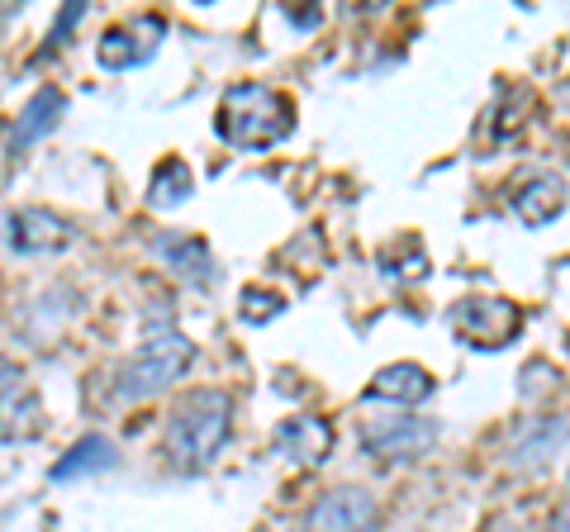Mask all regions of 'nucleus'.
<instances>
[{
    "label": "nucleus",
    "mask_w": 570,
    "mask_h": 532,
    "mask_svg": "<svg viewBox=\"0 0 570 532\" xmlns=\"http://www.w3.org/2000/svg\"><path fill=\"white\" fill-rule=\"evenodd\" d=\"M276 452L299 466H318L333 452V428L324 418H285L276 428Z\"/></svg>",
    "instance_id": "13"
},
{
    "label": "nucleus",
    "mask_w": 570,
    "mask_h": 532,
    "mask_svg": "<svg viewBox=\"0 0 570 532\" xmlns=\"http://www.w3.org/2000/svg\"><path fill=\"white\" fill-rule=\"evenodd\" d=\"M214 129L228 148L238 152H266L291 138L295 129V100L276 91V86L262 81H234L219 96V115H214Z\"/></svg>",
    "instance_id": "1"
},
{
    "label": "nucleus",
    "mask_w": 570,
    "mask_h": 532,
    "mask_svg": "<svg viewBox=\"0 0 570 532\" xmlns=\"http://www.w3.org/2000/svg\"><path fill=\"white\" fill-rule=\"evenodd\" d=\"M67 243H71V224L58 219L43 205H29V209H14V215H10V247H14V253H24V257L62 253Z\"/></svg>",
    "instance_id": "9"
},
{
    "label": "nucleus",
    "mask_w": 570,
    "mask_h": 532,
    "mask_svg": "<svg viewBox=\"0 0 570 532\" xmlns=\"http://www.w3.org/2000/svg\"><path fill=\"white\" fill-rule=\"evenodd\" d=\"M566 181L561 176H551V171H538V176H528V181L513 190V215H519L523 228H542L551 219H561V209H566Z\"/></svg>",
    "instance_id": "11"
},
{
    "label": "nucleus",
    "mask_w": 570,
    "mask_h": 532,
    "mask_svg": "<svg viewBox=\"0 0 570 532\" xmlns=\"http://www.w3.org/2000/svg\"><path fill=\"white\" fill-rule=\"evenodd\" d=\"M438 418H414V414H390V418H366L362 423V447L381 461H419L438 447Z\"/></svg>",
    "instance_id": "5"
},
{
    "label": "nucleus",
    "mask_w": 570,
    "mask_h": 532,
    "mask_svg": "<svg viewBox=\"0 0 570 532\" xmlns=\"http://www.w3.org/2000/svg\"><path fill=\"white\" fill-rule=\"evenodd\" d=\"M62 110H67V100H62L58 86H43V91H33L29 105L20 110V124H14V134H10V148L24 152V148L39 144V138H48L52 129H58Z\"/></svg>",
    "instance_id": "14"
},
{
    "label": "nucleus",
    "mask_w": 570,
    "mask_h": 532,
    "mask_svg": "<svg viewBox=\"0 0 570 532\" xmlns=\"http://www.w3.org/2000/svg\"><path fill=\"white\" fill-rule=\"evenodd\" d=\"M14 381H20V362L0 357V385H14Z\"/></svg>",
    "instance_id": "21"
},
{
    "label": "nucleus",
    "mask_w": 570,
    "mask_h": 532,
    "mask_svg": "<svg viewBox=\"0 0 570 532\" xmlns=\"http://www.w3.org/2000/svg\"><path fill=\"white\" fill-rule=\"evenodd\" d=\"M228 433H234V400L224 390H190L171 404L167 456L181 471H205L228 447Z\"/></svg>",
    "instance_id": "2"
},
{
    "label": "nucleus",
    "mask_w": 570,
    "mask_h": 532,
    "mask_svg": "<svg viewBox=\"0 0 570 532\" xmlns=\"http://www.w3.org/2000/svg\"><path fill=\"white\" fill-rule=\"evenodd\" d=\"M195 190V176L181 157H167V162H157L153 181H148V205L153 209H171V205H186Z\"/></svg>",
    "instance_id": "16"
},
{
    "label": "nucleus",
    "mask_w": 570,
    "mask_h": 532,
    "mask_svg": "<svg viewBox=\"0 0 570 532\" xmlns=\"http://www.w3.org/2000/svg\"><path fill=\"white\" fill-rule=\"evenodd\" d=\"M285 14H291V20H295L299 29H309V24L324 20V10H285Z\"/></svg>",
    "instance_id": "20"
},
{
    "label": "nucleus",
    "mask_w": 570,
    "mask_h": 532,
    "mask_svg": "<svg viewBox=\"0 0 570 532\" xmlns=\"http://www.w3.org/2000/svg\"><path fill=\"white\" fill-rule=\"evenodd\" d=\"M119 461L115 452V442L110 437H100V433H86L81 442H71L67 456L52 466V481L67 485V481H86V475H100V471H110Z\"/></svg>",
    "instance_id": "15"
},
{
    "label": "nucleus",
    "mask_w": 570,
    "mask_h": 532,
    "mask_svg": "<svg viewBox=\"0 0 570 532\" xmlns=\"http://www.w3.org/2000/svg\"><path fill=\"white\" fill-rule=\"evenodd\" d=\"M381 528V504L376 494L362 485H343L328 490L309 513H305V532H376Z\"/></svg>",
    "instance_id": "6"
},
{
    "label": "nucleus",
    "mask_w": 570,
    "mask_h": 532,
    "mask_svg": "<svg viewBox=\"0 0 570 532\" xmlns=\"http://www.w3.org/2000/svg\"><path fill=\"white\" fill-rule=\"evenodd\" d=\"M433 371H423L419 362H395L371 376L366 385V400H381V404H400V410H409V404H423L428 395H433Z\"/></svg>",
    "instance_id": "12"
},
{
    "label": "nucleus",
    "mask_w": 570,
    "mask_h": 532,
    "mask_svg": "<svg viewBox=\"0 0 570 532\" xmlns=\"http://www.w3.org/2000/svg\"><path fill=\"white\" fill-rule=\"evenodd\" d=\"M190 362H195V343L186 333H176V324L167 314H148L142 318V347H138L134 362L119 366L115 395L129 400V404H142V400L171 390L190 371Z\"/></svg>",
    "instance_id": "3"
},
{
    "label": "nucleus",
    "mask_w": 570,
    "mask_h": 532,
    "mask_svg": "<svg viewBox=\"0 0 570 532\" xmlns=\"http://www.w3.org/2000/svg\"><path fill=\"white\" fill-rule=\"evenodd\" d=\"M10 14H14V6H0V24H6V20H10Z\"/></svg>",
    "instance_id": "22"
},
{
    "label": "nucleus",
    "mask_w": 570,
    "mask_h": 532,
    "mask_svg": "<svg viewBox=\"0 0 570 532\" xmlns=\"http://www.w3.org/2000/svg\"><path fill=\"white\" fill-rule=\"evenodd\" d=\"M81 14H86V6H81V0H71V6L62 10V20L52 24V33H48V48H62V43H67V33L81 24Z\"/></svg>",
    "instance_id": "19"
},
{
    "label": "nucleus",
    "mask_w": 570,
    "mask_h": 532,
    "mask_svg": "<svg viewBox=\"0 0 570 532\" xmlns=\"http://www.w3.org/2000/svg\"><path fill=\"white\" fill-rule=\"evenodd\" d=\"M48 433L43 395L24 381L0 385V442H33Z\"/></svg>",
    "instance_id": "8"
},
{
    "label": "nucleus",
    "mask_w": 570,
    "mask_h": 532,
    "mask_svg": "<svg viewBox=\"0 0 570 532\" xmlns=\"http://www.w3.org/2000/svg\"><path fill=\"white\" fill-rule=\"evenodd\" d=\"M570 437V418H551V423H538L528 442H513V461L519 466H532V461H547L551 452H561V442Z\"/></svg>",
    "instance_id": "17"
},
{
    "label": "nucleus",
    "mask_w": 570,
    "mask_h": 532,
    "mask_svg": "<svg viewBox=\"0 0 570 532\" xmlns=\"http://www.w3.org/2000/svg\"><path fill=\"white\" fill-rule=\"evenodd\" d=\"M163 43V20L157 14H138L134 24H115L100 33L96 43V62L105 72H129V67H142Z\"/></svg>",
    "instance_id": "7"
},
{
    "label": "nucleus",
    "mask_w": 570,
    "mask_h": 532,
    "mask_svg": "<svg viewBox=\"0 0 570 532\" xmlns=\"http://www.w3.org/2000/svg\"><path fill=\"white\" fill-rule=\"evenodd\" d=\"M238 305H243L247 324H266V318H276L285 309V295L281 290H266V286H247Z\"/></svg>",
    "instance_id": "18"
},
{
    "label": "nucleus",
    "mask_w": 570,
    "mask_h": 532,
    "mask_svg": "<svg viewBox=\"0 0 570 532\" xmlns=\"http://www.w3.org/2000/svg\"><path fill=\"white\" fill-rule=\"evenodd\" d=\"M452 328H456V338L466 347L499 352V347H509L523 333V309L513 305V299H499V295L456 299L452 305Z\"/></svg>",
    "instance_id": "4"
},
{
    "label": "nucleus",
    "mask_w": 570,
    "mask_h": 532,
    "mask_svg": "<svg viewBox=\"0 0 570 532\" xmlns=\"http://www.w3.org/2000/svg\"><path fill=\"white\" fill-rule=\"evenodd\" d=\"M153 253L163 257L181 280H190V286H200V290H209L214 280H219V262H214L209 243L195 238V234H157Z\"/></svg>",
    "instance_id": "10"
}]
</instances>
